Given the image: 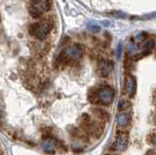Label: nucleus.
Listing matches in <instances>:
<instances>
[{
	"instance_id": "nucleus-16",
	"label": "nucleus",
	"mask_w": 156,
	"mask_h": 155,
	"mask_svg": "<svg viewBox=\"0 0 156 155\" xmlns=\"http://www.w3.org/2000/svg\"><path fill=\"white\" fill-rule=\"evenodd\" d=\"M88 28H89V30L93 31V32H99L101 30V27L99 26H97V25H89L88 26Z\"/></svg>"
},
{
	"instance_id": "nucleus-11",
	"label": "nucleus",
	"mask_w": 156,
	"mask_h": 155,
	"mask_svg": "<svg viewBox=\"0 0 156 155\" xmlns=\"http://www.w3.org/2000/svg\"><path fill=\"white\" fill-rule=\"evenodd\" d=\"M130 122H131V116L127 113H122L117 117V123H118V126L121 128L127 127L130 124Z\"/></svg>"
},
{
	"instance_id": "nucleus-14",
	"label": "nucleus",
	"mask_w": 156,
	"mask_h": 155,
	"mask_svg": "<svg viewBox=\"0 0 156 155\" xmlns=\"http://www.w3.org/2000/svg\"><path fill=\"white\" fill-rule=\"evenodd\" d=\"M129 106H131V103L129 100H122L119 101V104H118V109L120 111H123L125 109H127L129 107Z\"/></svg>"
},
{
	"instance_id": "nucleus-12",
	"label": "nucleus",
	"mask_w": 156,
	"mask_h": 155,
	"mask_svg": "<svg viewBox=\"0 0 156 155\" xmlns=\"http://www.w3.org/2000/svg\"><path fill=\"white\" fill-rule=\"evenodd\" d=\"M88 99H89L90 103L91 104H100L99 101V97H98V90H95V89H92L89 94H88Z\"/></svg>"
},
{
	"instance_id": "nucleus-9",
	"label": "nucleus",
	"mask_w": 156,
	"mask_h": 155,
	"mask_svg": "<svg viewBox=\"0 0 156 155\" xmlns=\"http://www.w3.org/2000/svg\"><path fill=\"white\" fill-rule=\"evenodd\" d=\"M136 78L132 75H127L126 81H125V90L130 95V97H133L136 93Z\"/></svg>"
},
{
	"instance_id": "nucleus-19",
	"label": "nucleus",
	"mask_w": 156,
	"mask_h": 155,
	"mask_svg": "<svg viewBox=\"0 0 156 155\" xmlns=\"http://www.w3.org/2000/svg\"><path fill=\"white\" fill-rule=\"evenodd\" d=\"M146 38V34L144 32H143V33H140V34L136 36V39H138L139 41H144V39Z\"/></svg>"
},
{
	"instance_id": "nucleus-5",
	"label": "nucleus",
	"mask_w": 156,
	"mask_h": 155,
	"mask_svg": "<svg viewBox=\"0 0 156 155\" xmlns=\"http://www.w3.org/2000/svg\"><path fill=\"white\" fill-rule=\"evenodd\" d=\"M57 145H58V140L54 137H52V136H46V138H44L41 143L42 149L48 154L55 153Z\"/></svg>"
},
{
	"instance_id": "nucleus-18",
	"label": "nucleus",
	"mask_w": 156,
	"mask_h": 155,
	"mask_svg": "<svg viewBox=\"0 0 156 155\" xmlns=\"http://www.w3.org/2000/svg\"><path fill=\"white\" fill-rule=\"evenodd\" d=\"M147 142L156 145V135H154V134H153V135H151V136H150V139H147Z\"/></svg>"
},
{
	"instance_id": "nucleus-15",
	"label": "nucleus",
	"mask_w": 156,
	"mask_h": 155,
	"mask_svg": "<svg viewBox=\"0 0 156 155\" xmlns=\"http://www.w3.org/2000/svg\"><path fill=\"white\" fill-rule=\"evenodd\" d=\"M57 147H58V149H60L61 151H62V152L67 151V146H66V145L65 143H63L62 142H58Z\"/></svg>"
},
{
	"instance_id": "nucleus-10",
	"label": "nucleus",
	"mask_w": 156,
	"mask_h": 155,
	"mask_svg": "<svg viewBox=\"0 0 156 155\" xmlns=\"http://www.w3.org/2000/svg\"><path fill=\"white\" fill-rule=\"evenodd\" d=\"M91 111L93 112V114H94L96 117L101 121V122H108L109 119H110L109 113L107 112V111L101 109V108L94 107V108L91 109Z\"/></svg>"
},
{
	"instance_id": "nucleus-2",
	"label": "nucleus",
	"mask_w": 156,
	"mask_h": 155,
	"mask_svg": "<svg viewBox=\"0 0 156 155\" xmlns=\"http://www.w3.org/2000/svg\"><path fill=\"white\" fill-rule=\"evenodd\" d=\"M51 7L50 0H33L30 7V15L33 18L40 17Z\"/></svg>"
},
{
	"instance_id": "nucleus-21",
	"label": "nucleus",
	"mask_w": 156,
	"mask_h": 155,
	"mask_svg": "<svg viewBox=\"0 0 156 155\" xmlns=\"http://www.w3.org/2000/svg\"><path fill=\"white\" fill-rule=\"evenodd\" d=\"M153 121L156 123V113L154 114V116H153Z\"/></svg>"
},
{
	"instance_id": "nucleus-20",
	"label": "nucleus",
	"mask_w": 156,
	"mask_h": 155,
	"mask_svg": "<svg viewBox=\"0 0 156 155\" xmlns=\"http://www.w3.org/2000/svg\"><path fill=\"white\" fill-rule=\"evenodd\" d=\"M146 155H156V152L153 151V150H149V151L147 152V154Z\"/></svg>"
},
{
	"instance_id": "nucleus-3",
	"label": "nucleus",
	"mask_w": 156,
	"mask_h": 155,
	"mask_svg": "<svg viewBox=\"0 0 156 155\" xmlns=\"http://www.w3.org/2000/svg\"><path fill=\"white\" fill-rule=\"evenodd\" d=\"M98 97L99 101L101 104L109 105L114 100V91L109 86H105L98 90Z\"/></svg>"
},
{
	"instance_id": "nucleus-1",
	"label": "nucleus",
	"mask_w": 156,
	"mask_h": 155,
	"mask_svg": "<svg viewBox=\"0 0 156 155\" xmlns=\"http://www.w3.org/2000/svg\"><path fill=\"white\" fill-rule=\"evenodd\" d=\"M53 25L51 22H42L39 23H33L28 28V31L31 35L36 36L39 39H44L50 30H52Z\"/></svg>"
},
{
	"instance_id": "nucleus-7",
	"label": "nucleus",
	"mask_w": 156,
	"mask_h": 155,
	"mask_svg": "<svg viewBox=\"0 0 156 155\" xmlns=\"http://www.w3.org/2000/svg\"><path fill=\"white\" fill-rule=\"evenodd\" d=\"M99 69L101 76H108L113 70V62L108 60H101L99 62Z\"/></svg>"
},
{
	"instance_id": "nucleus-13",
	"label": "nucleus",
	"mask_w": 156,
	"mask_h": 155,
	"mask_svg": "<svg viewBox=\"0 0 156 155\" xmlns=\"http://www.w3.org/2000/svg\"><path fill=\"white\" fill-rule=\"evenodd\" d=\"M154 48V41L153 40H148L145 42V44L144 45V55H147L150 53V51L152 50Z\"/></svg>"
},
{
	"instance_id": "nucleus-8",
	"label": "nucleus",
	"mask_w": 156,
	"mask_h": 155,
	"mask_svg": "<svg viewBox=\"0 0 156 155\" xmlns=\"http://www.w3.org/2000/svg\"><path fill=\"white\" fill-rule=\"evenodd\" d=\"M83 51L80 46L78 45H72L70 47H67L66 49V55L68 59L71 60H79L82 57Z\"/></svg>"
},
{
	"instance_id": "nucleus-22",
	"label": "nucleus",
	"mask_w": 156,
	"mask_h": 155,
	"mask_svg": "<svg viewBox=\"0 0 156 155\" xmlns=\"http://www.w3.org/2000/svg\"><path fill=\"white\" fill-rule=\"evenodd\" d=\"M1 117H2V111L0 109V119H1Z\"/></svg>"
},
{
	"instance_id": "nucleus-17",
	"label": "nucleus",
	"mask_w": 156,
	"mask_h": 155,
	"mask_svg": "<svg viewBox=\"0 0 156 155\" xmlns=\"http://www.w3.org/2000/svg\"><path fill=\"white\" fill-rule=\"evenodd\" d=\"M122 43H119L118 46H117V50H116V57L117 59L120 60L121 59V55H122Z\"/></svg>"
},
{
	"instance_id": "nucleus-6",
	"label": "nucleus",
	"mask_w": 156,
	"mask_h": 155,
	"mask_svg": "<svg viewBox=\"0 0 156 155\" xmlns=\"http://www.w3.org/2000/svg\"><path fill=\"white\" fill-rule=\"evenodd\" d=\"M104 125L102 122H98V121H91L89 128H88L87 134H90L91 136L95 138H99L101 136L102 132H104Z\"/></svg>"
},
{
	"instance_id": "nucleus-4",
	"label": "nucleus",
	"mask_w": 156,
	"mask_h": 155,
	"mask_svg": "<svg viewBox=\"0 0 156 155\" xmlns=\"http://www.w3.org/2000/svg\"><path fill=\"white\" fill-rule=\"evenodd\" d=\"M127 145H128V135L126 132H119L118 137L112 143V149L116 151H123L127 148Z\"/></svg>"
}]
</instances>
